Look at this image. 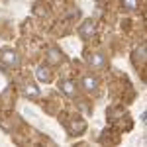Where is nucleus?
Returning <instances> with one entry per match:
<instances>
[{"label": "nucleus", "instance_id": "obj_4", "mask_svg": "<svg viewBox=\"0 0 147 147\" xmlns=\"http://www.w3.org/2000/svg\"><path fill=\"white\" fill-rule=\"evenodd\" d=\"M24 94H26V96H28V98H39V90H37V88H35L34 84H26V86H24Z\"/></svg>", "mask_w": 147, "mask_h": 147}, {"label": "nucleus", "instance_id": "obj_7", "mask_svg": "<svg viewBox=\"0 0 147 147\" xmlns=\"http://www.w3.org/2000/svg\"><path fill=\"white\" fill-rule=\"evenodd\" d=\"M37 79L43 80V82H47V80L51 79V75H49V71H47L45 67H39V69H37Z\"/></svg>", "mask_w": 147, "mask_h": 147}, {"label": "nucleus", "instance_id": "obj_5", "mask_svg": "<svg viewBox=\"0 0 147 147\" xmlns=\"http://www.w3.org/2000/svg\"><path fill=\"white\" fill-rule=\"evenodd\" d=\"M82 82H84V88H86V90H96V86H98L94 77H86V79L82 80Z\"/></svg>", "mask_w": 147, "mask_h": 147}, {"label": "nucleus", "instance_id": "obj_3", "mask_svg": "<svg viewBox=\"0 0 147 147\" xmlns=\"http://www.w3.org/2000/svg\"><path fill=\"white\" fill-rule=\"evenodd\" d=\"M94 22H90V20H86V22L80 26V35L82 37H90V35H94Z\"/></svg>", "mask_w": 147, "mask_h": 147}, {"label": "nucleus", "instance_id": "obj_8", "mask_svg": "<svg viewBox=\"0 0 147 147\" xmlns=\"http://www.w3.org/2000/svg\"><path fill=\"white\" fill-rule=\"evenodd\" d=\"M124 2H125L127 8H134V2H136V0H124Z\"/></svg>", "mask_w": 147, "mask_h": 147}, {"label": "nucleus", "instance_id": "obj_6", "mask_svg": "<svg viewBox=\"0 0 147 147\" xmlns=\"http://www.w3.org/2000/svg\"><path fill=\"white\" fill-rule=\"evenodd\" d=\"M61 88L67 92V96H71V98L75 96V86H73V82H71V80H65V82L61 84Z\"/></svg>", "mask_w": 147, "mask_h": 147}, {"label": "nucleus", "instance_id": "obj_2", "mask_svg": "<svg viewBox=\"0 0 147 147\" xmlns=\"http://www.w3.org/2000/svg\"><path fill=\"white\" fill-rule=\"evenodd\" d=\"M2 63H6L8 67H16L18 65V55L14 51H4L2 53Z\"/></svg>", "mask_w": 147, "mask_h": 147}, {"label": "nucleus", "instance_id": "obj_1", "mask_svg": "<svg viewBox=\"0 0 147 147\" xmlns=\"http://www.w3.org/2000/svg\"><path fill=\"white\" fill-rule=\"evenodd\" d=\"M88 63H90L92 67L100 69L106 65V57L102 55V53H92V55H88Z\"/></svg>", "mask_w": 147, "mask_h": 147}]
</instances>
